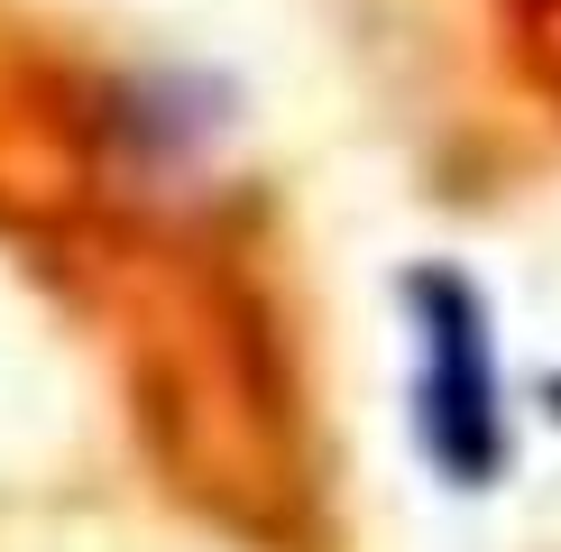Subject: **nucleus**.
<instances>
[{
  "label": "nucleus",
  "mask_w": 561,
  "mask_h": 552,
  "mask_svg": "<svg viewBox=\"0 0 561 552\" xmlns=\"http://www.w3.org/2000/svg\"><path fill=\"white\" fill-rule=\"evenodd\" d=\"M405 304L424 322V451L451 488H488L506 460L497 414V350H488V304L460 267H414Z\"/></svg>",
  "instance_id": "obj_1"
},
{
  "label": "nucleus",
  "mask_w": 561,
  "mask_h": 552,
  "mask_svg": "<svg viewBox=\"0 0 561 552\" xmlns=\"http://www.w3.org/2000/svg\"><path fill=\"white\" fill-rule=\"evenodd\" d=\"M543 396H552V414H561V378H552V387H543Z\"/></svg>",
  "instance_id": "obj_2"
}]
</instances>
